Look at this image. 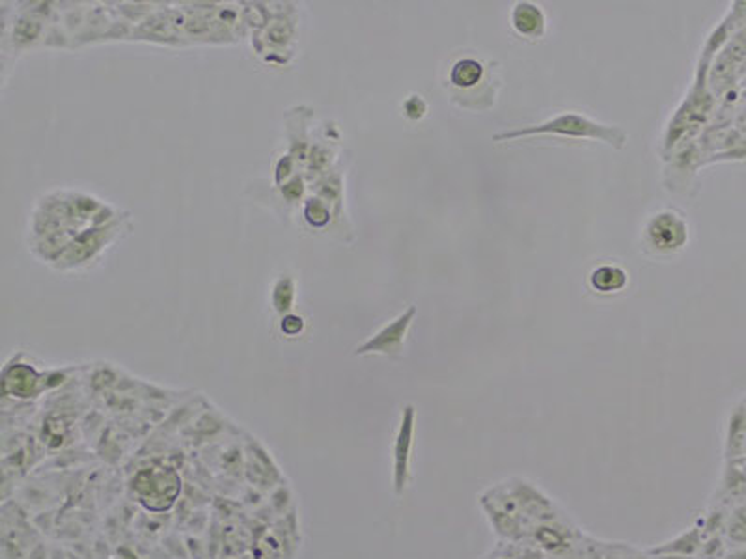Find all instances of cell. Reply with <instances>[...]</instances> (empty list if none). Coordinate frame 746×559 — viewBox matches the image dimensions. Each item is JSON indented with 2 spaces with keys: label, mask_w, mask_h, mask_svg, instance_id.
<instances>
[{
  "label": "cell",
  "mask_w": 746,
  "mask_h": 559,
  "mask_svg": "<svg viewBox=\"0 0 746 559\" xmlns=\"http://www.w3.org/2000/svg\"><path fill=\"white\" fill-rule=\"evenodd\" d=\"M115 219V209L92 196L70 191L47 194L32 215V246L39 258L55 263L81 233Z\"/></svg>",
  "instance_id": "6da1fadb"
},
{
  "label": "cell",
  "mask_w": 746,
  "mask_h": 559,
  "mask_svg": "<svg viewBox=\"0 0 746 559\" xmlns=\"http://www.w3.org/2000/svg\"><path fill=\"white\" fill-rule=\"evenodd\" d=\"M537 134H551V136H565V138H579V140H599V142L608 144L614 150H622L627 142V134L616 125H605L579 112H563L554 116V118L537 124L527 125L515 131H506L501 134H494V142H504V140H517L525 136H537Z\"/></svg>",
  "instance_id": "7a4b0ae2"
},
{
  "label": "cell",
  "mask_w": 746,
  "mask_h": 559,
  "mask_svg": "<svg viewBox=\"0 0 746 559\" xmlns=\"http://www.w3.org/2000/svg\"><path fill=\"white\" fill-rule=\"evenodd\" d=\"M124 229H125L124 219L118 217L99 228H92L81 233V236L73 239L72 245L60 254V258L53 265L62 271L79 269L82 265H88L90 262L98 260L99 255L108 248V245H112L122 236Z\"/></svg>",
  "instance_id": "3957f363"
},
{
  "label": "cell",
  "mask_w": 746,
  "mask_h": 559,
  "mask_svg": "<svg viewBox=\"0 0 746 559\" xmlns=\"http://www.w3.org/2000/svg\"><path fill=\"white\" fill-rule=\"evenodd\" d=\"M296 21L284 13V10L270 17L265 27L256 30L254 47L258 55L265 56L267 62L286 64L293 55V45H296Z\"/></svg>",
  "instance_id": "277c9868"
},
{
  "label": "cell",
  "mask_w": 746,
  "mask_h": 559,
  "mask_svg": "<svg viewBox=\"0 0 746 559\" xmlns=\"http://www.w3.org/2000/svg\"><path fill=\"white\" fill-rule=\"evenodd\" d=\"M415 315H416L415 306H411L409 310H405L394 321H390L389 324H384L382 329L377 334H373L366 343L356 347L355 355H358V357H364V355H387V357L399 355L403 351V343H405L407 332H409L411 324L415 321Z\"/></svg>",
  "instance_id": "5b68a950"
},
{
  "label": "cell",
  "mask_w": 746,
  "mask_h": 559,
  "mask_svg": "<svg viewBox=\"0 0 746 559\" xmlns=\"http://www.w3.org/2000/svg\"><path fill=\"white\" fill-rule=\"evenodd\" d=\"M646 237L649 246H653L657 252L668 254L687 245L689 228L680 215L672 211H663L647 222Z\"/></svg>",
  "instance_id": "8992f818"
},
{
  "label": "cell",
  "mask_w": 746,
  "mask_h": 559,
  "mask_svg": "<svg viewBox=\"0 0 746 559\" xmlns=\"http://www.w3.org/2000/svg\"><path fill=\"white\" fill-rule=\"evenodd\" d=\"M413 424H415V408L407 407L403 412L401 427L398 433L396 448H394V483L396 491L401 493L407 483V476H409V453L413 446Z\"/></svg>",
  "instance_id": "52a82bcc"
},
{
  "label": "cell",
  "mask_w": 746,
  "mask_h": 559,
  "mask_svg": "<svg viewBox=\"0 0 746 559\" xmlns=\"http://www.w3.org/2000/svg\"><path fill=\"white\" fill-rule=\"evenodd\" d=\"M511 27L523 38H541L547 29L545 13L532 3H517L511 10Z\"/></svg>",
  "instance_id": "ba28073f"
},
{
  "label": "cell",
  "mask_w": 746,
  "mask_h": 559,
  "mask_svg": "<svg viewBox=\"0 0 746 559\" xmlns=\"http://www.w3.org/2000/svg\"><path fill=\"white\" fill-rule=\"evenodd\" d=\"M627 272L616 265L597 267L590 276V286L597 293H618L627 286Z\"/></svg>",
  "instance_id": "9c48e42d"
},
{
  "label": "cell",
  "mask_w": 746,
  "mask_h": 559,
  "mask_svg": "<svg viewBox=\"0 0 746 559\" xmlns=\"http://www.w3.org/2000/svg\"><path fill=\"white\" fill-rule=\"evenodd\" d=\"M296 298H297L296 278L289 274H282L273 286V295H270L275 312L280 314L282 317L291 314L293 308H296Z\"/></svg>",
  "instance_id": "30bf717a"
},
{
  "label": "cell",
  "mask_w": 746,
  "mask_h": 559,
  "mask_svg": "<svg viewBox=\"0 0 746 559\" xmlns=\"http://www.w3.org/2000/svg\"><path fill=\"white\" fill-rule=\"evenodd\" d=\"M484 77V65L474 58H463L454 64L450 72V81L456 88H474Z\"/></svg>",
  "instance_id": "8fae6325"
},
{
  "label": "cell",
  "mask_w": 746,
  "mask_h": 559,
  "mask_svg": "<svg viewBox=\"0 0 746 559\" xmlns=\"http://www.w3.org/2000/svg\"><path fill=\"white\" fill-rule=\"evenodd\" d=\"M41 19L36 17L34 13H27L17 19L15 27H13V43L17 47H29L32 43H36L41 36Z\"/></svg>",
  "instance_id": "7c38bea8"
},
{
  "label": "cell",
  "mask_w": 746,
  "mask_h": 559,
  "mask_svg": "<svg viewBox=\"0 0 746 559\" xmlns=\"http://www.w3.org/2000/svg\"><path fill=\"white\" fill-rule=\"evenodd\" d=\"M304 220L312 228H325L330 222V207L323 198H312L304 203Z\"/></svg>",
  "instance_id": "4fadbf2b"
},
{
  "label": "cell",
  "mask_w": 746,
  "mask_h": 559,
  "mask_svg": "<svg viewBox=\"0 0 746 559\" xmlns=\"http://www.w3.org/2000/svg\"><path fill=\"white\" fill-rule=\"evenodd\" d=\"M425 112H427V105L420 96H411L403 101V114L413 122L422 120Z\"/></svg>",
  "instance_id": "5bb4252c"
},
{
  "label": "cell",
  "mask_w": 746,
  "mask_h": 559,
  "mask_svg": "<svg viewBox=\"0 0 746 559\" xmlns=\"http://www.w3.org/2000/svg\"><path fill=\"white\" fill-rule=\"evenodd\" d=\"M280 329H282V332H284L286 336H289V338L301 336V334H303V331H304V319H303L301 315H296V314H287V315H284V317H282Z\"/></svg>",
  "instance_id": "9a60e30c"
},
{
  "label": "cell",
  "mask_w": 746,
  "mask_h": 559,
  "mask_svg": "<svg viewBox=\"0 0 746 559\" xmlns=\"http://www.w3.org/2000/svg\"><path fill=\"white\" fill-rule=\"evenodd\" d=\"M730 535L735 541H741V543L746 541V507L735 512V517L730 526Z\"/></svg>",
  "instance_id": "2e32d148"
}]
</instances>
